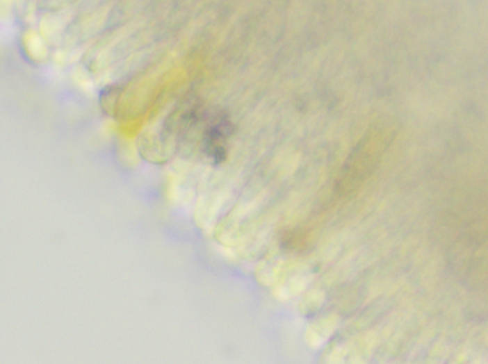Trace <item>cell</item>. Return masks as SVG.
<instances>
[{"instance_id": "1", "label": "cell", "mask_w": 488, "mask_h": 364, "mask_svg": "<svg viewBox=\"0 0 488 364\" xmlns=\"http://www.w3.org/2000/svg\"><path fill=\"white\" fill-rule=\"evenodd\" d=\"M392 131L384 122L371 125L344 161L336 191L351 194L372 175L391 143Z\"/></svg>"}, {"instance_id": "2", "label": "cell", "mask_w": 488, "mask_h": 364, "mask_svg": "<svg viewBox=\"0 0 488 364\" xmlns=\"http://www.w3.org/2000/svg\"><path fill=\"white\" fill-rule=\"evenodd\" d=\"M120 90L117 87H106L100 94V104L107 115H113L115 113V107L117 105V97H119Z\"/></svg>"}]
</instances>
